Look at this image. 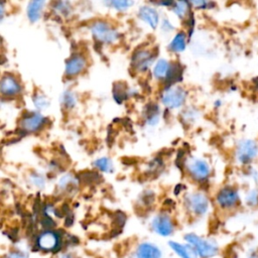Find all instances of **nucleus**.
<instances>
[{"label":"nucleus","mask_w":258,"mask_h":258,"mask_svg":"<svg viewBox=\"0 0 258 258\" xmlns=\"http://www.w3.org/2000/svg\"><path fill=\"white\" fill-rule=\"evenodd\" d=\"M246 202L248 205L250 206H256L258 205V190L257 189H252L248 192L247 198H246Z\"/></svg>","instance_id":"31"},{"label":"nucleus","mask_w":258,"mask_h":258,"mask_svg":"<svg viewBox=\"0 0 258 258\" xmlns=\"http://www.w3.org/2000/svg\"><path fill=\"white\" fill-rule=\"evenodd\" d=\"M125 221H126V217H125V215H124L123 213L118 212V213L115 214L114 223H115L116 228H117L118 230H121V229H122V227H123L124 224H125Z\"/></svg>","instance_id":"32"},{"label":"nucleus","mask_w":258,"mask_h":258,"mask_svg":"<svg viewBox=\"0 0 258 258\" xmlns=\"http://www.w3.org/2000/svg\"><path fill=\"white\" fill-rule=\"evenodd\" d=\"M252 258H258V254H255L252 256Z\"/></svg>","instance_id":"36"},{"label":"nucleus","mask_w":258,"mask_h":258,"mask_svg":"<svg viewBox=\"0 0 258 258\" xmlns=\"http://www.w3.org/2000/svg\"><path fill=\"white\" fill-rule=\"evenodd\" d=\"M80 180L86 183H92V182H97L98 179L101 178L100 174L96 171H83L80 173Z\"/></svg>","instance_id":"25"},{"label":"nucleus","mask_w":258,"mask_h":258,"mask_svg":"<svg viewBox=\"0 0 258 258\" xmlns=\"http://www.w3.org/2000/svg\"><path fill=\"white\" fill-rule=\"evenodd\" d=\"M185 98H186L185 91L179 87L166 88L164 89L161 95L162 103L170 109H175L180 107L184 103Z\"/></svg>","instance_id":"6"},{"label":"nucleus","mask_w":258,"mask_h":258,"mask_svg":"<svg viewBox=\"0 0 258 258\" xmlns=\"http://www.w3.org/2000/svg\"><path fill=\"white\" fill-rule=\"evenodd\" d=\"M77 185V182H76V178L72 177V175L68 174V175H64L61 177V179L59 180V186L62 187V188H68V187H74Z\"/></svg>","instance_id":"28"},{"label":"nucleus","mask_w":258,"mask_h":258,"mask_svg":"<svg viewBox=\"0 0 258 258\" xmlns=\"http://www.w3.org/2000/svg\"><path fill=\"white\" fill-rule=\"evenodd\" d=\"M185 166L189 175L199 181L207 179L211 173V167L204 159L191 157L186 160Z\"/></svg>","instance_id":"5"},{"label":"nucleus","mask_w":258,"mask_h":258,"mask_svg":"<svg viewBox=\"0 0 258 258\" xmlns=\"http://www.w3.org/2000/svg\"><path fill=\"white\" fill-rule=\"evenodd\" d=\"M44 1H30L27 6V17L30 22H36L41 15Z\"/></svg>","instance_id":"18"},{"label":"nucleus","mask_w":258,"mask_h":258,"mask_svg":"<svg viewBox=\"0 0 258 258\" xmlns=\"http://www.w3.org/2000/svg\"><path fill=\"white\" fill-rule=\"evenodd\" d=\"M124 86H125V84H123V83H115L114 84L113 97L117 103H122L123 100L127 96V92H126V89L124 88Z\"/></svg>","instance_id":"22"},{"label":"nucleus","mask_w":258,"mask_h":258,"mask_svg":"<svg viewBox=\"0 0 258 258\" xmlns=\"http://www.w3.org/2000/svg\"><path fill=\"white\" fill-rule=\"evenodd\" d=\"M153 59H154V54H152L150 50L139 49L132 54L131 64L136 71L144 72L150 67Z\"/></svg>","instance_id":"11"},{"label":"nucleus","mask_w":258,"mask_h":258,"mask_svg":"<svg viewBox=\"0 0 258 258\" xmlns=\"http://www.w3.org/2000/svg\"><path fill=\"white\" fill-rule=\"evenodd\" d=\"M61 103L67 108H73L76 104V97L70 91H66L61 97Z\"/></svg>","instance_id":"27"},{"label":"nucleus","mask_w":258,"mask_h":258,"mask_svg":"<svg viewBox=\"0 0 258 258\" xmlns=\"http://www.w3.org/2000/svg\"><path fill=\"white\" fill-rule=\"evenodd\" d=\"M33 103H34L35 107L39 110H43L49 106V101L41 93H38L33 96Z\"/></svg>","instance_id":"26"},{"label":"nucleus","mask_w":258,"mask_h":258,"mask_svg":"<svg viewBox=\"0 0 258 258\" xmlns=\"http://www.w3.org/2000/svg\"><path fill=\"white\" fill-rule=\"evenodd\" d=\"M217 203L223 209H232L236 207L240 201L239 192L232 186H225L217 195Z\"/></svg>","instance_id":"8"},{"label":"nucleus","mask_w":258,"mask_h":258,"mask_svg":"<svg viewBox=\"0 0 258 258\" xmlns=\"http://www.w3.org/2000/svg\"><path fill=\"white\" fill-rule=\"evenodd\" d=\"M188 3L183 2V1H178L173 3L172 10L173 12L179 17V18H184L188 14Z\"/></svg>","instance_id":"23"},{"label":"nucleus","mask_w":258,"mask_h":258,"mask_svg":"<svg viewBox=\"0 0 258 258\" xmlns=\"http://www.w3.org/2000/svg\"><path fill=\"white\" fill-rule=\"evenodd\" d=\"M258 155V145L251 139H244L239 142L236 150V157L240 163L252 162Z\"/></svg>","instance_id":"4"},{"label":"nucleus","mask_w":258,"mask_h":258,"mask_svg":"<svg viewBox=\"0 0 258 258\" xmlns=\"http://www.w3.org/2000/svg\"><path fill=\"white\" fill-rule=\"evenodd\" d=\"M0 90L3 96L12 97L18 95L21 92V86L14 76L6 74L1 79Z\"/></svg>","instance_id":"12"},{"label":"nucleus","mask_w":258,"mask_h":258,"mask_svg":"<svg viewBox=\"0 0 258 258\" xmlns=\"http://www.w3.org/2000/svg\"><path fill=\"white\" fill-rule=\"evenodd\" d=\"M86 64H87V60L83 55L81 54L72 55L66 61V75L69 77L77 76L84 71V69L86 68Z\"/></svg>","instance_id":"13"},{"label":"nucleus","mask_w":258,"mask_h":258,"mask_svg":"<svg viewBox=\"0 0 258 258\" xmlns=\"http://www.w3.org/2000/svg\"><path fill=\"white\" fill-rule=\"evenodd\" d=\"M138 16L140 19L149 24L151 28H156L158 24V13L150 6H142L138 11Z\"/></svg>","instance_id":"17"},{"label":"nucleus","mask_w":258,"mask_h":258,"mask_svg":"<svg viewBox=\"0 0 258 258\" xmlns=\"http://www.w3.org/2000/svg\"><path fill=\"white\" fill-rule=\"evenodd\" d=\"M6 258H27V255L23 252L19 251H13L6 255Z\"/></svg>","instance_id":"34"},{"label":"nucleus","mask_w":258,"mask_h":258,"mask_svg":"<svg viewBox=\"0 0 258 258\" xmlns=\"http://www.w3.org/2000/svg\"><path fill=\"white\" fill-rule=\"evenodd\" d=\"M146 115V122L149 125H154L158 122L159 115H158V106L156 104H148L145 109Z\"/></svg>","instance_id":"21"},{"label":"nucleus","mask_w":258,"mask_h":258,"mask_svg":"<svg viewBox=\"0 0 258 258\" xmlns=\"http://www.w3.org/2000/svg\"><path fill=\"white\" fill-rule=\"evenodd\" d=\"M132 4H133L132 1H126V0H114V1H111V5L114 8H116L117 10H125L129 6H131Z\"/></svg>","instance_id":"30"},{"label":"nucleus","mask_w":258,"mask_h":258,"mask_svg":"<svg viewBox=\"0 0 258 258\" xmlns=\"http://www.w3.org/2000/svg\"><path fill=\"white\" fill-rule=\"evenodd\" d=\"M186 45V35L183 32H178L172 38L171 42L168 44V49L174 52H180L184 50Z\"/></svg>","instance_id":"19"},{"label":"nucleus","mask_w":258,"mask_h":258,"mask_svg":"<svg viewBox=\"0 0 258 258\" xmlns=\"http://www.w3.org/2000/svg\"><path fill=\"white\" fill-rule=\"evenodd\" d=\"M35 245L41 251L56 253L61 249L62 239L58 232L45 230L38 234L35 240Z\"/></svg>","instance_id":"2"},{"label":"nucleus","mask_w":258,"mask_h":258,"mask_svg":"<svg viewBox=\"0 0 258 258\" xmlns=\"http://www.w3.org/2000/svg\"><path fill=\"white\" fill-rule=\"evenodd\" d=\"M168 245L175 252V254L178 255L180 258H198L199 257L196 250L189 244L184 245L174 241H170L168 242Z\"/></svg>","instance_id":"16"},{"label":"nucleus","mask_w":258,"mask_h":258,"mask_svg":"<svg viewBox=\"0 0 258 258\" xmlns=\"http://www.w3.org/2000/svg\"><path fill=\"white\" fill-rule=\"evenodd\" d=\"M185 204L187 209L197 216L205 215L208 212L210 206L208 198L201 192L188 195L185 199Z\"/></svg>","instance_id":"7"},{"label":"nucleus","mask_w":258,"mask_h":258,"mask_svg":"<svg viewBox=\"0 0 258 258\" xmlns=\"http://www.w3.org/2000/svg\"><path fill=\"white\" fill-rule=\"evenodd\" d=\"M136 258H161L160 249L149 242H143L136 249Z\"/></svg>","instance_id":"14"},{"label":"nucleus","mask_w":258,"mask_h":258,"mask_svg":"<svg viewBox=\"0 0 258 258\" xmlns=\"http://www.w3.org/2000/svg\"><path fill=\"white\" fill-rule=\"evenodd\" d=\"M31 181L34 185L38 186V187H43L44 185V179L41 175L37 174V173H34L32 176H31Z\"/></svg>","instance_id":"33"},{"label":"nucleus","mask_w":258,"mask_h":258,"mask_svg":"<svg viewBox=\"0 0 258 258\" xmlns=\"http://www.w3.org/2000/svg\"><path fill=\"white\" fill-rule=\"evenodd\" d=\"M184 240L202 258H212L219 253V247L215 242L202 238L194 233L186 234L184 236Z\"/></svg>","instance_id":"1"},{"label":"nucleus","mask_w":258,"mask_h":258,"mask_svg":"<svg viewBox=\"0 0 258 258\" xmlns=\"http://www.w3.org/2000/svg\"><path fill=\"white\" fill-rule=\"evenodd\" d=\"M182 80V68L179 62H171L169 63L168 73L164 79L165 89L172 87L176 82H180Z\"/></svg>","instance_id":"15"},{"label":"nucleus","mask_w":258,"mask_h":258,"mask_svg":"<svg viewBox=\"0 0 258 258\" xmlns=\"http://www.w3.org/2000/svg\"><path fill=\"white\" fill-rule=\"evenodd\" d=\"M40 224L42 225L43 228H45L46 230H50L51 228H53L55 226L54 221L48 216V214L44 211L42 214V217L40 219Z\"/></svg>","instance_id":"29"},{"label":"nucleus","mask_w":258,"mask_h":258,"mask_svg":"<svg viewBox=\"0 0 258 258\" xmlns=\"http://www.w3.org/2000/svg\"><path fill=\"white\" fill-rule=\"evenodd\" d=\"M94 165L102 170V171H105V172H111L113 171V164H112V161L108 158V157H101L99 159H97L95 162H94Z\"/></svg>","instance_id":"24"},{"label":"nucleus","mask_w":258,"mask_h":258,"mask_svg":"<svg viewBox=\"0 0 258 258\" xmlns=\"http://www.w3.org/2000/svg\"><path fill=\"white\" fill-rule=\"evenodd\" d=\"M168 69H169V62L166 59H159L153 69V75L156 79L161 80V79H165L167 73H168Z\"/></svg>","instance_id":"20"},{"label":"nucleus","mask_w":258,"mask_h":258,"mask_svg":"<svg viewBox=\"0 0 258 258\" xmlns=\"http://www.w3.org/2000/svg\"><path fill=\"white\" fill-rule=\"evenodd\" d=\"M46 118L43 117L40 113L30 112L26 113L20 121L21 130L25 132H35L39 130L46 122Z\"/></svg>","instance_id":"9"},{"label":"nucleus","mask_w":258,"mask_h":258,"mask_svg":"<svg viewBox=\"0 0 258 258\" xmlns=\"http://www.w3.org/2000/svg\"><path fill=\"white\" fill-rule=\"evenodd\" d=\"M60 258H77V257L74 256V255H72V254H70V253H66V254H63Z\"/></svg>","instance_id":"35"},{"label":"nucleus","mask_w":258,"mask_h":258,"mask_svg":"<svg viewBox=\"0 0 258 258\" xmlns=\"http://www.w3.org/2000/svg\"><path fill=\"white\" fill-rule=\"evenodd\" d=\"M152 229L160 236H169L172 234L174 226L171 218L167 214H159L152 220Z\"/></svg>","instance_id":"10"},{"label":"nucleus","mask_w":258,"mask_h":258,"mask_svg":"<svg viewBox=\"0 0 258 258\" xmlns=\"http://www.w3.org/2000/svg\"><path fill=\"white\" fill-rule=\"evenodd\" d=\"M91 31L95 39L103 43H112L117 40L118 32L106 21L98 20L91 25Z\"/></svg>","instance_id":"3"}]
</instances>
